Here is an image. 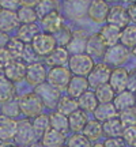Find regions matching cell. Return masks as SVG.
<instances>
[{
    "label": "cell",
    "mask_w": 136,
    "mask_h": 147,
    "mask_svg": "<svg viewBox=\"0 0 136 147\" xmlns=\"http://www.w3.org/2000/svg\"><path fill=\"white\" fill-rule=\"evenodd\" d=\"M94 67V59L90 57L87 53L71 55L68 60V69L72 75L76 76H87Z\"/></svg>",
    "instance_id": "obj_1"
},
{
    "label": "cell",
    "mask_w": 136,
    "mask_h": 147,
    "mask_svg": "<svg viewBox=\"0 0 136 147\" xmlns=\"http://www.w3.org/2000/svg\"><path fill=\"white\" fill-rule=\"evenodd\" d=\"M19 108H21V113L26 116V117H36V116L41 115L42 109H44V104L40 100V97L33 91L29 94L22 95L19 98Z\"/></svg>",
    "instance_id": "obj_2"
},
{
    "label": "cell",
    "mask_w": 136,
    "mask_h": 147,
    "mask_svg": "<svg viewBox=\"0 0 136 147\" xmlns=\"http://www.w3.org/2000/svg\"><path fill=\"white\" fill-rule=\"evenodd\" d=\"M30 45H32L33 51L36 52L37 56H42V57H46L48 55L57 47L53 34H49V33H45V32L40 33L32 41Z\"/></svg>",
    "instance_id": "obj_3"
},
{
    "label": "cell",
    "mask_w": 136,
    "mask_h": 147,
    "mask_svg": "<svg viewBox=\"0 0 136 147\" xmlns=\"http://www.w3.org/2000/svg\"><path fill=\"white\" fill-rule=\"evenodd\" d=\"M40 100L42 101L44 106H48V108H56L59 100H60V90L53 87L52 84H49L48 82H44V83L36 86V90H34Z\"/></svg>",
    "instance_id": "obj_4"
},
{
    "label": "cell",
    "mask_w": 136,
    "mask_h": 147,
    "mask_svg": "<svg viewBox=\"0 0 136 147\" xmlns=\"http://www.w3.org/2000/svg\"><path fill=\"white\" fill-rule=\"evenodd\" d=\"M128 56H129V49L125 48L121 44H117V45H113V47L106 48L104 55V60L105 64L108 65H113V67H120L123 63H125L128 60Z\"/></svg>",
    "instance_id": "obj_5"
},
{
    "label": "cell",
    "mask_w": 136,
    "mask_h": 147,
    "mask_svg": "<svg viewBox=\"0 0 136 147\" xmlns=\"http://www.w3.org/2000/svg\"><path fill=\"white\" fill-rule=\"evenodd\" d=\"M71 78H72V74L67 67H52L46 74V82L60 91L67 87Z\"/></svg>",
    "instance_id": "obj_6"
},
{
    "label": "cell",
    "mask_w": 136,
    "mask_h": 147,
    "mask_svg": "<svg viewBox=\"0 0 136 147\" xmlns=\"http://www.w3.org/2000/svg\"><path fill=\"white\" fill-rule=\"evenodd\" d=\"M110 72H112V69H110V67L108 64H105V63L94 64L93 69L86 76L87 82H89V87L97 89L98 86H102V84L108 83L110 78Z\"/></svg>",
    "instance_id": "obj_7"
},
{
    "label": "cell",
    "mask_w": 136,
    "mask_h": 147,
    "mask_svg": "<svg viewBox=\"0 0 136 147\" xmlns=\"http://www.w3.org/2000/svg\"><path fill=\"white\" fill-rule=\"evenodd\" d=\"M110 5L105 0H90V4L87 7V16L95 23H104L108 18Z\"/></svg>",
    "instance_id": "obj_8"
},
{
    "label": "cell",
    "mask_w": 136,
    "mask_h": 147,
    "mask_svg": "<svg viewBox=\"0 0 136 147\" xmlns=\"http://www.w3.org/2000/svg\"><path fill=\"white\" fill-rule=\"evenodd\" d=\"M36 134L33 131L32 123L29 120H21L18 121V129H16V135L14 138L15 144L18 146H30L32 143L36 140Z\"/></svg>",
    "instance_id": "obj_9"
},
{
    "label": "cell",
    "mask_w": 136,
    "mask_h": 147,
    "mask_svg": "<svg viewBox=\"0 0 136 147\" xmlns=\"http://www.w3.org/2000/svg\"><path fill=\"white\" fill-rule=\"evenodd\" d=\"M46 68L45 65L41 63H32V64H27L26 67V75H25V80H26L29 84L32 86H38V84L46 82Z\"/></svg>",
    "instance_id": "obj_10"
},
{
    "label": "cell",
    "mask_w": 136,
    "mask_h": 147,
    "mask_svg": "<svg viewBox=\"0 0 136 147\" xmlns=\"http://www.w3.org/2000/svg\"><path fill=\"white\" fill-rule=\"evenodd\" d=\"M106 22L109 25H113V26L118 27V29H124L125 26L129 25V16H128V12H127V8L121 4H116L113 7H110L109 14H108V18H106Z\"/></svg>",
    "instance_id": "obj_11"
},
{
    "label": "cell",
    "mask_w": 136,
    "mask_h": 147,
    "mask_svg": "<svg viewBox=\"0 0 136 147\" xmlns=\"http://www.w3.org/2000/svg\"><path fill=\"white\" fill-rule=\"evenodd\" d=\"M128 76H129V72L125 68H123V67H116L114 69H112L108 83H109V86L113 89V91H114L116 94L127 90Z\"/></svg>",
    "instance_id": "obj_12"
},
{
    "label": "cell",
    "mask_w": 136,
    "mask_h": 147,
    "mask_svg": "<svg viewBox=\"0 0 136 147\" xmlns=\"http://www.w3.org/2000/svg\"><path fill=\"white\" fill-rule=\"evenodd\" d=\"M41 25H42V29L45 30V33L55 34V33L59 32L64 26V16L61 15L60 11L49 12L48 15L41 18Z\"/></svg>",
    "instance_id": "obj_13"
},
{
    "label": "cell",
    "mask_w": 136,
    "mask_h": 147,
    "mask_svg": "<svg viewBox=\"0 0 136 147\" xmlns=\"http://www.w3.org/2000/svg\"><path fill=\"white\" fill-rule=\"evenodd\" d=\"M26 67L27 64H25L22 60H14L8 67L4 68V78L11 80L12 83L22 82L26 75Z\"/></svg>",
    "instance_id": "obj_14"
},
{
    "label": "cell",
    "mask_w": 136,
    "mask_h": 147,
    "mask_svg": "<svg viewBox=\"0 0 136 147\" xmlns=\"http://www.w3.org/2000/svg\"><path fill=\"white\" fill-rule=\"evenodd\" d=\"M67 93L69 97L72 98H78L83 94L84 91L89 90V82H87V78L86 76H76V75H72V78L69 79L67 87Z\"/></svg>",
    "instance_id": "obj_15"
},
{
    "label": "cell",
    "mask_w": 136,
    "mask_h": 147,
    "mask_svg": "<svg viewBox=\"0 0 136 147\" xmlns=\"http://www.w3.org/2000/svg\"><path fill=\"white\" fill-rule=\"evenodd\" d=\"M18 129V121L11 117L0 116V140H14Z\"/></svg>",
    "instance_id": "obj_16"
},
{
    "label": "cell",
    "mask_w": 136,
    "mask_h": 147,
    "mask_svg": "<svg viewBox=\"0 0 136 147\" xmlns=\"http://www.w3.org/2000/svg\"><path fill=\"white\" fill-rule=\"evenodd\" d=\"M101 37V40L104 41V44L106 45V48L113 47L120 44V37H121V29L113 26V25H105L101 27V32L98 33Z\"/></svg>",
    "instance_id": "obj_17"
},
{
    "label": "cell",
    "mask_w": 136,
    "mask_h": 147,
    "mask_svg": "<svg viewBox=\"0 0 136 147\" xmlns=\"http://www.w3.org/2000/svg\"><path fill=\"white\" fill-rule=\"evenodd\" d=\"M19 26V21L16 16V11H10L0 8V32L8 33L15 30Z\"/></svg>",
    "instance_id": "obj_18"
},
{
    "label": "cell",
    "mask_w": 136,
    "mask_h": 147,
    "mask_svg": "<svg viewBox=\"0 0 136 147\" xmlns=\"http://www.w3.org/2000/svg\"><path fill=\"white\" fill-rule=\"evenodd\" d=\"M87 38L84 32H73L71 41L68 42V45L65 47V49L68 51V53L71 55H79V53L86 52V44H87Z\"/></svg>",
    "instance_id": "obj_19"
},
{
    "label": "cell",
    "mask_w": 136,
    "mask_h": 147,
    "mask_svg": "<svg viewBox=\"0 0 136 147\" xmlns=\"http://www.w3.org/2000/svg\"><path fill=\"white\" fill-rule=\"evenodd\" d=\"M105 51H106V45L101 40L98 33L93 34V36H89L87 44H86V52H87L90 57H104Z\"/></svg>",
    "instance_id": "obj_20"
},
{
    "label": "cell",
    "mask_w": 136,
    "mask_h": 147,
    "mask_svg": "<svg viewBox=\"0 0 136 147\" xmlns=\"http://www.w3.org/2000/svg\"><path fill=\"white\" fill-rule=\"evenodd\" d=\"M112 104L114 105L116 110L120 113L123 110H125V109H128V108H132V106L136 105L135 94H133L132 91H129V90H124V91L117 93V94L114 95Z\"/></svg>",
    "instance_id": "obj_21"
},
{
    "label": "cell",
    "mask_w": 136,
    "mask_h": 147,
    "mask_svg": "<svg viewBox=\"0 0 136 147\" xmlns=\"http://www.w3.org/2000/svg\"><path fill=\"white\" fill-rule=\"evenodd\" d=\"M45 59H46V64L50 68L52 67H64L69 60V53L64 47H56Z\"/></svg>",
    "instance_id": "obj_22"
},
{
    "label": "cell",
    "mask_w": 136,
    "mask_h": 147,
    "mask_svg": "<svg viewBox=\"0 0 136 147\" xmlns=\"http://www.w3.org/2000/svg\"><path fill=\"white\" fill-rule=\"evenodd\" d=\"M40 27L37 23H23L16 29V38L23 44H32V41L40 34Z\"/></svg>",
    "instance_id": "obj_23"
},
{
    "label": "cell",
    "mask_w": 136,
    "mask_h": 147,
    "mask_svg": "<svg viewBox=\"0 0 136 147\" xmlns=\"http://www.w3.org/2000/svg\"><path fill=\"white\" fill-rule=\"evenodd\" d=\"M65 142H67L65 134H61L52 128H49L41 136V143L45 147H61L65 144Z\"/></svg>",
    "instance_id": "obj_24"
},
{
    "label": "cell",
    "mask_w": 136,
    "mask_h": 147,
    "mask_svg": "<svg viewBox=\"0 0 136 147\" xmlns=\"http://www.w3.org/2000/svg\"><path fill=\"white\" fill-rule=\"evenodd\" d=\"M124 132V125L121 124L118 117L110 119V120L102 123V136L109 138H121Z\"/></svg>",
    "instance_id": "obj_25"
},
{
    "label": "cell",
    "mask_w": 136,
    "mask_h": 147,
    "mask_svg": "<svg viewBox=\"0 0 136 147\" xmlns=\"http://www.w3.org/2000/svg\"><path fill=\"white\" fill-rule=\"evenodd\" d=\"M94 117L97 121L100 123H105V121L114 119L118 116V112L116 110L114 105L112 102H106V104H98V106L95 108V110L93 112Z\"/></svg>",
    "instance_id": "obj_26"
},
{
    "label": "cell",
    "mask_w": 136,
    "mask_h": 147,
    "mask_svg": "<svg viewBox=\"0 0 136 147\" xmlns=\"http://www.w3.org/2000/svg\"><path fill=\"white\" fill-rule=\"evenodd\" d=\"M87 116H86V112L83 110H75L73 113L68 116V127H69V131L75 132V134H80L83 131L84 125L87 124Z\"/></svg>",
    "instance_id": "obj_27"
},
{
    "label": "cell",
    "mask_w": 136,
    "mask_h": 147,
    "mask_svg": "<svg viewBox=\"0 0 136 147\" xmlns=\"http://www.w3.org/2000/svg\"><path fill=\"white\" fill-rule=\"evenodd\" d=\"M78 101V106L80 110H83V112H94L95 108L98 106V100H97V97H95L94 91H91V90H87V91H84L83 94L78 97L76 98Z\"/></svg>",
    "instance_id": "obj_28"
},
{
    "label": "cell",
    "mask_w": 136,
    "mask_h": 147,
    "mask_svg": "<svg viewBox=\"0 0 136 147\" xmlns=\"http://www.w3.org/2000/svg\"><path fill=\"white\" fill-rule=\"evenodd\" d=\"M16 95L15 83H12L7 78L0 79V104H5L8 101H12Z\"/></svg>",
    "instance_id": "obj_29"
},
{
    "label": "cell",
    "mask_w": 136,
    "mask_h": 147,
    "mask_svg": "<svg viewBox=\"0 0 136 147\" xmlns=\"http://www.w3.org/2000/svg\"><path fill=\"white\" fill-rule=\"evenodd\" d=\"M82 135L84 138H87L90 142L98 140L102 136V123L97 120H89L82 131Z\"/></svg>",
    "instance_id": "obj_30"
},
{
    "label": "cell",
    "mask_w": 136,
    "mask_h": 147,
    "mask_svg": "<svg viewBox=\"0 0 136 147\" xmlns=\"http://www.w3.org/2000/svg\"><path fill=\"white\" fill-rule=\"evenodd\" d=\"M49 123H50V128L56 129V131L61 132V134H67L69 131L68 127V117L64 116L60 112H53L49 115Z\"/></svg>",
    "instance_id": "obj_31"
},
{
    "label": "cell",
    "mask_w": 136,
    "mask_h": 147,
    "mask_svg": "<svg viewBox=\"0 0 136 147\" xmlns=\"http://www.w3.org/2000/svg\"><path fill=\"white\" fill-rule=\"evenodd\" d=\"M56 108H57V112L63 113V115L67 116V117L71 115V113H73L75 110L79 109L78 101L75 100V98H72V97H69V95H64V97L61 95L57 102V105H56Z\"/></svg>",
    "instance_id": "obj_32"
},
{
    "label": "cell",
    "mask_w": 136,
    "mask_h": 147,
    "mask_svg": "<svg viewBox=\"0 0 136 147\" xmlns=\"http://www.w3.org/2000/svg\"><path fill=\"white\" fill-rule=\"evenodd\" d=\"M120 44L128 49H133L136 47V25H128L121 30Z\"/></svg>",
    "instance_id": "obj_33"
},
{
    "label": "cell",
    "mask_w": 136,
    "mask_h": 147,
    "mask_svg": "<svg viewBox=\"0 0 136 147\" xmlns=\"http://www.w3.org/2000/svg\"><path fill=\"white\" fill-rule=\"evenodd\" d=\"M30 123H32L33 131H34V134H36V136H40V138H41L42 135L50 128L49 116L44 115V113L36 116V117H33V120L30 121Z\"/></svg>",
    "instance_id": "obj_34"
},
{
    "label": "cell",
    "mask_w": 136,
    "mask_h": 147,
    "mask_svg": "<svg viewBox=\"0 0 136 147\" xmlns=\"http://www.w3.org/2000/svg\"><path fill=\"white\" fill-rule=\"evenodd\" d=\"M16 16H18L19 25H23V23H36V21L38 19L36 10L32 8V7H19L16 10Z\"/></svg>",
    "instance_id": "obj_35"
},
{
    "label": "cell",
    "mask_w": 136,
    "mask_h": 147,
    "mask_svg": "<svg viewBox=\"0 0 136 147\" xmlns=\"http://www.w3.org/2000/svg\"><path fill=\"white\" fill-rule=\"evenodd\" d=\"M34 10H36L38 18H42V16L48 15L49 12L59 11V3L57 0H40Z\"/></svg>",
    "instance_id": "obj_36"
},
{
    "label": "cell",
    "mask_w": 136,
    "mask_h": 147,
    "mask_svg": "<svg viewBox=\"0 0 136 147\" xmlns=\"http://www.w3.org/2000/svg\"><path fill=\"white\" fill-rule=\"evenodd\" d=\"M94 94L100 104H106V102H112V101H113L116 93L109 86V83H105V84H102V86H98V87L95 89Z\"/></svg>",
    "instance_id": "obj_37"
},
{
    "label": "cell",
    "mask_w": 136,
    "mask_h": 147,
    "mask_svg": "<svg viewBox=\"0 0 136 147\" xmlns=\"http://www.w3.org/2000/svg\"><path fill=\"white\" fill-rule=\"evenodd\" d=\"M25 45H26V44H23L21 40H18L16 37H12V38H10V41H8V44H7L5 48H7V51L10 52V55L15 59V60H19V59L22 57Z\"/></svg>",
    "instance_id": "obj_38"
},
{
    "label": "cell",
    "mask_w": 136,
    "mask_h": 147,
    "mask_svg": "<svg viewBox=\"0 0 136 147\" xmlns=\"http://www.w3.org/2000/svg\"><path fill=\"white\" fill-rule=\"evenodd\" d=\"M118 119H120L121 124L124 125V128H125V127L136 125V105L120 112V113H118Z\"/></svg>",
    "instance_id": "obj_39"
},
{
    "label": "cell",
    "mask_w": 136,
    "mask_h": 147,
    "mask_svg": "<svg viewBox=\"0 0 136 147\" xmlns=\"http://www.w3.org/2000/svg\"><path fill=\"white\" fill-rule=\"evenodd\" d=\"M1 116H5V117H11V119H15L21 115V108H19V102L15 100L8 101L3 104L1 106Z\"/></svg>",
    "instance_id": "obj_40"
},
{
    "label": "cell",
    "mask_w": 136,
    "mask_h": 147,
    "mask_svg": "<svg viewBox=\"0 0 136 147\" xmlns=\"http://www.w3.org/2000/svg\"><path fill=\"white\" fill-rule=\"evenodd\" d=\"M67 147H91V142L87 138H84L82 134H73L67 139L65 142Z\"/></svg>",
    "instance_id": "obj_41"
},
{
    "label": "cell",
    "mask_w": 136,
    "mask_h": 147,
    "mask_svg": "<svg viewBox=\"0 0 136 147\" xmlns=\"http://www.w3.org/2000/svg\"><path fill=\"white\" fill-rule=\"evenodd\" d=\"M55 37V40H56V44H57V47H67L68 42L71 41V37H72V32L68 29L67 26H63L59 32H56L53 34Z\"/></svg>",
    "instance_id": "obj_42"
},
{
    "label": "cell",
    "mask_w": 136,
    "mask_h": 147,
    "mask_svg": "<svg viewBox=\"0 0 136 147\" xmlns=\"http://www.w3.org/2000/svg\"><path fill=\"white\" fill-rule=\"evenodd\" d=\"M121 138L128 147H136V125L125 127Z\"/></svg>",
    "instance_id": "obj_43"
},
{
    "label": "cell",
    "mask_w": 136,
    "mask_h": 147,
    "mask_svg": "<svg viewBox=\"0 0 136 147\" xmlns=\"http://www.w3.org/2000/svg\"><path fill=\"white\" fill-rule=\"evenodd\" d=\"M14 60H15V59L10 55V52L7 51V48L0 49V68L1 69H4L5 67H8Z\"/></svg>",
    "instance_id": "obj_44"
},
{
    "label": "cell",
    "mask_w": 136,
    "mask_h": 147,
    "mask_svg": "<svg viewBox=\"0 0 136 147\" xmlns=\"http://www.w3.org/2000/svg\"><path fill=\"white\" fill-rule=\"evenodd\" d=\"M0 8L16 11L19 8V0H0Z\"/></svg>",
    "instance_id": "obj_45"
},
{
    "label": "cell",
    "mask_w": 136,
    "mask_h": 147,
    "mask_svg": "<svg viewBox=\"0 0 136 147\" xmlns=\"http://www.w3.org/2000/svg\"><path fill=\"white\" fill-rule=\"evenodd\" d=\"M104 144L105 147H125V142L123 140V138H109Z\"/></svg>",
    "instance_id": "obj_46"
},
{
    "label": "cell",
    "mask_w": 136,
    "mask_h": 147,
    "mask_svg": "<svg viewBox=\"0 0 136 147\" xmlns=\"http://www.w3.org/2000/svg\"><path fill=\"white\" fill-rule=\"evenodd\" d=\"M127 90H129L132 93L136 91V72L129 74L128 76V86H127Z\"/></svg>",
    "instance_id": "obj_47"
},
{
    "label": "cell",
    "mask_w": 136,
    "mask_h": 147,
    "mask_svg": "<svg viewBox=\"0 0 136 147\" xmlns=\"http://www.w3.org/2000/svg\"><path fill=\"white\" fill-rule=\"evenodd\" d=\"M127 12H128V16H129V21L135 22L136 25V3H132L127 7Z\"/></svg>",
    "instance_id": "obj_48"
},
{
    "label": "cell",
    "mask_w": 136,
    "mask_h": 147,
    "mask_svg": "<svg viewBox=\"0 0 136 147\" xmlns=\"http://www.w3.org/2000/svg\"><path fill=\"white\" fill-rule=\"evenodd\" d=\"M38 1L40 0H19V7H32V8H36Z\"/></svg>",
    "instance_id": "obj_49"
},
{
    "label": "cell",
    "mask_w": 136,
    "mask_h": 147,
    "mask_svg": "<svg viewBox=\"0 0 136 147\" xmlns=\"http://www.w3.org/2000/svg\"><path fill=\"white\" fill-rule=\"evenodd\" d=\"M11 37L7 34V33H1L0 32V49H3V48L7 47V44L10 41Z\"/></svg>",
    "instance_id": "obj_50"
},
{
    "label": "cell",
    "mask_w": 136,
    "mask_h": 147,
    "mask_svg": "<svg viewBox=\"0 0 136 147\" xmlns=\"http://www.w3.org/2000/svg\"><path fill=\"white\" fill-rule=\"evenodd\" d=\"M29 147H45V146H44L41 142H34V143H32Z\"/></svg>",
    "instance_id": "obj_51"
},
{
    "label": "cell",
    "mask_w": 136,
    "mask_h": 147,
    "mask_svg": "<svg viewBox=\"0 0 136 147\" xmlns=\"http://www.w3.org/2000/svg\"><path fill=\"white\" fill-rule=\"evenodd\" d=\"M91 147H105V144H104V143H100V142H98V143H95V144H93Z\"/></svg>",
    "instance_id": "obj_52"
},
{
    "label": "cell",
    "mask_w": 136,
    "mask_h": 147,
    "mask_svg": "<svg viewBox=\"0 0 136 147\" xmlns=\"http://www.w3.org/2000/svg\"><path fill=\"white\" fill-rule=\"evenodd\" d=\"M125 3H128V4H132V3H136V0H124Z\"/></svg>",
    "instance_id": "obj_53"
},
{
    "label": "cell",
    "mask_w": 136,
    "mask_h": 147,
    "mask_svg": "<svg viewBox=\"0 0 136 147\" xmlns=\"http://www.w3.org/2000/svg\"><path fill=\"white\" fill-rule=\"evenodd\" d=\"M7 147H21V146H18V144H10V146H7Z\"/></svg>",
    "instance_id": "obj_54"
},
{
    "label": "cell",
    "mask_w": 136,
    "mask_h": 147,
    "mask_svg": "<svg viewBox=\"0 0 136 147\" xmlns=\"http://www.w3.org/2000/svg\"><path fill=\"white\" fill-rule=\"evenodd\" d=\"M132 53H133V55H135V56H136V47L133 48V49H132Z\"/></svg>",
    "instance_id": "obj_55"
},
{
    "label": "cell",
    "mask_w": 136,
    "mask_h": 147,
    "mask_svg": "<svg viewBox=\"0 0 136 147\" xmlns=\"http://www.w3.org/2000/svg\"><path fill=\"white\" fill-rule=\"evenodd\" d=\"M65 1H68V3H72V1H76V0H65Z\"/></svg>",
    "instance_id": "obj_56"
},
{
    "label": "cell",
    "mask_w": 136,
    "mask_h": 147,
    "mask_svg": "<svg viewBox=\"0 0 136 147\" xmlns=\"http://www.w3.org/2000/svg\"><path fill=\"white\" fill-rule=\"evenodd\" d=\"M105 1H108V3H109V1H117V0H105Z\"/></svg>",
    "instance_id": "obj_57"
},
{
    "label": "cell",
    "mask_w": 136,
    "mask_h": 147,
    "mask_svg": "<svg viewBox=\"0 0 136 147\" xmlns=\"http://www.w3.org/2000/svg\"><path fill=\"white\" fill-rule=\"evenodd\" d=\"M133 94H135V98H136V91H135V93H133Z\"/></svg>",
    "instance_id": "obj_58"
},
{
    "label": "cell",
    "mask_w": 136,
    "mask_h": 147,
    "mask_svg": "<svg viewBox=\"0 0 136 147\" xmlns=\"http://www.w3.org/2000/svg\"><path fill=\"white\" fill-rule=\"evenodd\" d=\"M61 147H67V146H65V144H64V146H61Z\"/></svg>",
    "instance_id": "obj_59"
},
{
    "label": "cell",
    "mask_w": 136,
    "mask_h": 147,
    "mask_svg": "<svg viewBox=\"0 0 136 147\" xmlns=\"http://www.w3.org/2000/svg\"><path fill=\"white\" fill-rule=\"evenodd\" d=\"M135 72H136V71H135Z\"/></svg>",
    "instance_id": "obj_60"
}]
</instances>
